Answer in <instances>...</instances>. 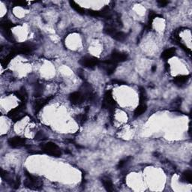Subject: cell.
Returning <instances> with one entry per match:
<instances>
[{
  "label": "cell",
  "instance_id": "obj_1",
  "mask_svg": "<svg viewBox=\"0 0 192 192\" xmlns=\"http://www.w3.org/2000/svg\"><path fill=\"white\" fill-rule=\"evenodd\" d=\"M27 108H26L25 104H20V106L17 107L13 110H11L8 114V116L9 117L11 120L14 122H17V121L21 120L22 119L24 118V116L27 114Z\"/></svg>",
  "mask_w": 192,
  "mask_h": 192
},
{
  "label": "cell",
  "instance_id": "obj_2",
  "mask_svg": "<svg viewBox=\"0 0 192 192\" xmlns=\"http://www.w3.org/2000/svg\"><path fill=\"white\" fill-rule=\"evenodd\" d=\"M27 179L24 182V186L31 189H39L42 187V182L37 177L32 176L27 171H25Z\"/></svg>",
  "mask_w": 192,
  "mask_h": 192
},
{
  "label": "cell",
  "instance_id": "obj_3",
  "mask_svg": "<svg viewBox=\"0 0 192 192\" xmlns=\"http://www.w3.org/2000/svg\"><path fill=\"white\" fill-rule=\"evenodd\" d=\"M43 152L48 155L55 157H59L62 155L61 150L59 146L52 142H48L41 146Z\"/></svg>",
  "mask_w": 192,
  "mask_h": 192
},
{
  "label": "cell",
  "instance_id": "obj_4",
  "mask_svg": "<svg viewBox=\"0 0 192 192\" xmlns=\"http://www.w3.org/2000/svg\"><path fill=\"white\" fill-rule=\"evenodd\" d=\"M33 51V47L29 44H18L12 47L11 52L16 56L17 54H28Z\"/></svg>",
  "mask_w": 192,
  "mask_h": 192
},
{
  "label": "cell",
  "instance_id": "obj_5",
  "mask_svg": "<svg viewBox=\"0 0 192 192\" xmlns=\"http://www.w3.org/2000/svg\"><path fill=\"white\" fill-rule=\"evenodd\" d=\"M116 101L113 99L111 91H107L104 94L103 101V108L108 109L110 112H113L115 110Z\"/></svg>",
  "mask_w": 192,
  "mask_h": 192
},
{
  "label": "cell",
  "instance_id": "obj_6",
  "mask_svg": "<svg viewBox=\"0 0 192 192\" xmlns=\"http://www.w3.org/2000/svg\"><path fill=\"white\" fill-rule=\"evenodd\" d=\"M99 59L96 57L86 56L80 60V64L85 68H93L99 64Z\"/></svg>",
  "mask_w": 192,
  "mask_h": 192
},
{
  "label": "cell",
  "instance_id": "obj_7",
  "mask_svg": "<svg viewBox=\"0 0 192 192\" xmlns=\"http://www.w3.org/2000/svg\"><path fill=\"white\" fill-rule=\"evenodd\" d=\"M98 65H100V67L106 72L107 74L108 75H110L115 71L116 68L117 66V63L116 62H113L112 59H108V60H105V61H103L101 62Z\"/></svg>",
  "mask_w": 192,
  "mask_h": 192
},
{
  "label": "cell",
  "instance_id": "obj_8",
  "mask_svg": "<svg viewBox=\"0 0 192 192\" xmlns=\"http://www.w3.org/2000/svg\"><path fill=\"white\" fill-rule=\"evenodd\" d=\"M128 59L127 53H123V52H119L117 51H114L111 53V59L113 62H125Z\"/></svg>",
  "mask_w": 192,
  "mask_h": 192
},
{
  "label": "cell",
  "instance_id": "obj_9",
  "mask_svg": "<svg viewBox=\"0 0 192 192\" xmlns=\"http://www.w3.org/2000/svg\"><path fill=\"white\" fill-rule=\"evenodd\" d=\"M26 143V140L20 137H11L8 140V144L10 146L17 148V147H20L23 146Z\"/></svg>",
  "mask_w": 192,
  "mask_h": 192
},
{
  "label": "cell",
  "instance_id": "obj_10",
  "mask_svg": "<svg viewBox=\"0 0 192 192\" xmlns=\"http://www.w3.org/2000/svg\"><path fill=\"white\" fill-rule=\"evenodd\" d=\"M69 100L74 104H77L82 103L85 100V98L80 92H74L70 95Z\"/></svg>",
  "mask_w": 192,
  "mask_h": 192
},
{
  "label": "cell",
  "instance_id": "obj_11",
  "mask_svg": "<svg viewBox=\"0 0 192 192\" xmlns=\"http://www.w3.org/2000/svg\"><path fill=\"white\" fill-rule=\"evenodd\" d=\"M51 98H40V99L37 100V101H35L34 104V111L35 113H39L40 110H41L44 106L47 104L48 101H50Z\"/></svg>",
  "mask_w": 192,
  "mask_h": 192
},
{
  "label": "cell",
  "instance_id": "obj_12",
  "mask_svg": "<svg viewBox=\"0 0 192 192\" xmlns=\"http://www.w3.org/2000/svg\"><path fill=\"white\" fill-rule=\"evenodd\" d=\"M15 96L23 102H25L27 100V98H28V95H27V90H26V89L24 87L20 88L18 91H17L15 92Z\"/></svg>",
  "mask_w": 192,
  "mask_h": 192
},
{
  "label": "cell",
  "instance_id": "obj_13",
  "mask_svg": "<svg viewBox=\"0 0 192 192\" xmlns=\"http://www.w3.org/2000/svg\"><path fill=\"white\" fill-rule=\"evenodd\" d=\"M102 183H103L104 187L108 191H113L114 190L113 182L111 179L108 177H104L102 179Z\"/></svg>",
  "mask_w": 192,
  "mask_h": 192
},
{
  "label": "cell",
  "instance_id": "obj_14",
  "mask_svg": "<svg viewBox=\"0 0 192 192\" xmlns=\"http://www.w3.org/2000/svg\"><path fill=\"white\" fill-rule=\"evenodd\" d=\"M176 53V49L175 48H170V49L165 50L163 53H161V58L167 60L169 59L170 58L173 57Z\"/></svg>",
  "mask_w": 192,
  "mask_h": 192
},
{
  "label": "cell",
  "instance_id": "obj_15",
  "mask_svg": "<svg viewBox=\"0 0 192 192\" xmlns=\"http://www.w3.org/2000/svg\"><path fill=\"white\" fill-rule=\"evenodd\" d=\"M147 110V107L145 104H141L137 108H136V110H134V117L137 118V117H139L140 116H141L142 114H143Z\"/></svg>",
  "mask_w": 192,
  "mask_h": 192
},
{
  "label": "cell",
  "instance_id": "obj_16",
  "mask_svg": "<svg viewBox=\"0 0 192 192\" xmlns=\"http://www.w3.org/2000/svg\"><path fill=\"white\" fill-rule=\"evenodd\" d=\"M190 76H186V75H180L176 77L174 80V82L175 83L176 85H182L187 83L189 80Z\"/></svg>",
  "mask_w": 192,
  "mask_h": 192
},
{
  "label": "cell",
  "instance_id": "obj_17",
  "mask_svg": "<svg viewBox=\"0 0 192 192\" xmlns=\"http://www.w3.org/2000/svg\"><path fill=\"white\" fill-rule=\"evenodd\" d=\"M112 38L116 40V41H125L126 38H127V35L126 34H125L124 32H116V33L112 36Z\"/></svg>",
  "mask_w": 192,
  "mask_h": 192
},
{
  "label": "cell",
  "instance_id": "obj_18",
  "mask_svg": "<svg viewBox=\"0 0 192 192\" xmlns=\"http://www.w3.org/2000/svg\"><path fill=\"white\" fill-rule=\"evenodd\" d=\"M69 3H70V5H71V8H73V9L75 10V11H77V13L81 14H84L85 13L84 8H83L82 7L80 6L79 5L77 4V3L75 2L70 1V2H69Z\"/></svg>",
  "mask_w": 192,
  "mask_h": 192
},
{
  "label": "cell",
  "instance_id": "obj_19",
  "mask_svg": "<svg viewBox=\"0 0 192 192\" xmlns=\"http://www.w3.org/2000/svg\"><path fill=\"white\" fill-rule=\"evenodd\" d=\"M43 89L44 87L41 84H36L34 88V96L35 97H40L43 94Z\"/></svg>",
  "mask_w": 192,
  "mask_h": 192
},
{
  "label": "cell",
  "instance_id": "obj_20",
  "mask_svg": "<svg viewBox=\"0 0 192 192\" xmlns=\"http://www.w3.org/2000/svg\"><path fill=\"white\" fill-rule=\"evenodd\" d=\"M182 179L184 180L185 182H191V179H192V173L191 170H186L185 171L184 173L182 174Z\"/></svg>",
  "mask_w": 192,
  "mask_h": 192
},
{
  "label": "cell",
  "instance_id": "obj_21",
  "mask_svg": "<svg viewBox=\"0 0 192 192\" xmlns=\"http://www.w3.org/2000/svg\"><path fill=\"white\" fill-rule=\"evenodd\" d=\"M14 24L8 20H4L1 21L2 29H11V27H14Z\"/></svg>",
  "mask_w": 192,
  "mask_h": 192
},
{
  "label": "cell",
  "instance_id": "obj_22",
  "mask_svg": "<svg viewBox=\"0 0 192 192\" xmlns=\"http://www.w3.org/2000/svg\"><path fill=\"white\" fill-rule=\"evenodd\" d=\"M139 95H140V103L145 104V102L146 101V93L145 89H143V87H140Z\"/></svg>",
  "mask_w": 192,
  "mask_h": 192
},
{
  "label": "cell",
  "instance_id": "obj_23",
  "mask_svg": "<svg viewBox=\"0 0 192 192\" xmlns=\"http://www.w3.org/2000/svg\"><path fill=\"white\" fill-rule=\"evenodd\" d=\"M2 34L3 35L5 36V38L8 40V41H14V35L12 34V32H11L10 29H2Z\"/></svg>",
  "mask_w": 192,
  "mask_h": 192
},
{
  "label": "cell",
  "instance_id": "obj_24",
  "mask_svg": "<svg viewBox=\"0 0 192 192\" xmlns=\"http://www.w3.org/2000/svg\"><path fill=\"white\" fill-rule=\"evenodd\" d=\"M131 159V157H127V158L121 160L118 164V168H122V167H125V166L128 164V162H129V161H130Z\"/></svg>",
  "mask_w": 192,
  "mask_h": 192
},
{
  "label": "cell",
  "instance_id": "obj_25",
  "mask_svg": "<svg viewBox=\"0 0 192 192\" xmlns=\"http://www.w3.org/2000/svg\"><path fill=\"white\" fill-rule=\"evenodd\" d=\"M86 119H87V117H86V114H80L77 116V121L81 125L84 124L86 122Z\"/></svg>",
  "mask_w": 192,
  "mask_h": 192
},
{
  "label": "cell",
  "instance_id": "obj_26",
  "mask_svg": "<svg viewBox=\"0 0 192 192\" xmlns=\"http://www.w3.org/2000/svg\"><path fill=\"white\" fill-rule=\"evenodd\" d=\"M28 2L24 1H15L14 2V6H20V7H25L27 6Z\"/></svg>",
  "mask_w": 192,
  "mask_h": 192
},
{
  "label": "cell",
  "instance_id": "obj_27",
  "mask_svg": "<svg viewBox=\"0 0 192 192\" xmlns=\"http://www.w3.org/2000/svg\"><path fill=\"white\" fill-rule=\"evenodd\" d=\"M46 139V136L44 135V133L40 131V132L38 133L35 136V140L37 141H41V140H45Z\"/></svg>",
  "mask_w": 192,
  "mask_h": 192
},
{
  "label": "cell",
  "instance_id": "obj_28",
  "mask_svg": "<svg viewBox=\"0 0 192 192\" xmlns=\"http://www.w3.org/2000/svg\"><path fill=\"white\" fill-rule=\"evenodd\" d=\"M158 5H159V6H161V7H164V6H167V4H168L169 3V2H167V1H158Z\"/></svg>",
  "mask_w": 192,
  "mask_h": 192
},
{
  "label": "cell",
  "instance_id": "obj_29",
  "mask_svg": "<svg viewBox=\"0 0 192 192\" xmlns=\"http://www.w3.org/2000/svg\"><path fill=\"white\" fill-rule=\"evenodd\" d=\"M113 84H116L118 85H125L126 83L123 82V81H121V80H113Z\"/></svg>",
  "mask_w": 192,
  "mask_h": 192
},
{
  "label": "cell",
  "instance_id": "obj_30",
  "mask_svg": "<svg viewBox=\"0 0 192 192\" xmlns=\"http://www.w3.org/2000/svg\"><path fill=\"white\" fill-rule=\"evenodd\" d=\"M152 70H153V72L155 71L156 70V66H155V65H153V68H152Z\"/></svg>",
  "mask_w": 192,
  "mask_h": 192
}]
</instances>
